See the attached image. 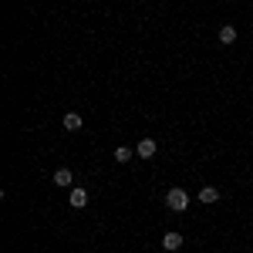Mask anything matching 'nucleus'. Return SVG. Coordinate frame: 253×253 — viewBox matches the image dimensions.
I'll return each instance as SVG.
<instances>
[{"mask_svg": "<svg viewBox=\"0 0 253 253\" xmlns=\"http://www.w3.org/2000/svg\"><path fill=\"white\" fill-rule=\"evenodd\" d=\"M54 186H61V189H75V172H71V169H58V172H54Z\"/></svg>", "mask_w": 253, "mask_h": 253, "instance_id": "nucleus-4", "label": "nucleus"}, {"mask_svg": "<svg viewBox=\"0 0 253 253\" xmlns=\"http://www.w3.org/2000/svg\"><path fill=\"white\" fill-rule=\"evenodd\" d=\"M61 125H64V128H68V132H81V125H84V122H81V115H78V112H68V115H64V122H61Z\"/></svg>", "mask_w": 253, "mask_h": 253, "instance_id": "nucleus-7", "label": "nucleus"}, {"mask_svg": "<svg viewBox=\"0 0 253 253\" xmlns=\"http://www.w3.org/2000/svg\"><path fill=\"white\" fill-rule=\"evenodd\" d=\"M162 247H166L169 253H175L179 247H182V233H175V230H169V233L162 236Z\"/></svg>", "mask_w": 253, "mask_h": 253, "instance_id": "nucleus-6", "label": "nucleus"}, {"mask_svg": "<svg viewBox=\"0 0 253 253\" xmlns=\"http://www.w3.org/2000/svg\"><path fill=\"white\" fill-rule=\"evenodd\" d=\"M68 203H71V210H84L88 206V189H81V186L68 189Z\"/></svg>", "mask_w": 253, "mask_h": 253, "instance_id": "nucleus-2", "label": "nucleus"}, {"mask_svg": "<svg viewBox=\"0 0 253 253\" xmlns=\"http://www.w3.org/2000/svg\"><path fill=\"white\" fill-rule=\"evenodd\" d=\"M112 156H115V162H122V166H125L128 159L135 156V149H128V145H118V149H115V152H112Z\"/></svg>", "mask_w": 253, "mask_h": 253, "instance_id": "nucleus-9", "label": "nucleus"}, {"mask_svg": "<svg viewBox=\"0 0 253 253\" xmlns=\"http://www.w3.org/2000/svg\"><path fill=\"white\" fill-rule=\"evenodd\" d=\"M135 156L138 159H156V138H142L135 145Z\"/></svg>", "mask_w": 253, "mask_h": 253, "instance_id": "nucleus-3", "label": "nucleus"}, {"mask_svg": "<svg viewBox=\"0 0 253 253\" xmlns=\"http://www.w3.org/2000/svg\"><path fill=\"white\" fill-rule=\"evenodd\" d=\"M166 206H169L172 213H186V210H189V193H186L182 186H172V189L166 193Z\"/></svg>", "mask_w": 253, "mask_h": 253, "instance_id": "nucleus-1", "label": "nucleus"}, {"mask_svg": "<svg viewBox=\"0 0 253 253\" xmlns=\"http://www.w3.org/2000/svg\"><path fill=\"white\" fill-rule=\"evenodd\" d=\"M236 41V27L233 24H223V27H219V44H233Z\"/></svg>", "mask_w": 253, "mask_h": 253, "instance_id": "nucleus-8", "label": "nucleus"}, {"mask_svg": "<svg viewBox=\"0 0 253 253\" xmlns=\"http://www.w3.org/2000/svg\"><path fill=\"white\" fill-rule=\"evenodd\" d=\"M199 203H203V206L219 203V189H216V186H203V189H199Z\"/></svg>", "mask_w": 253, "mask_h": 253, "instance_id": "nucleus-5", "label": "nucleus"}]
</instances>
